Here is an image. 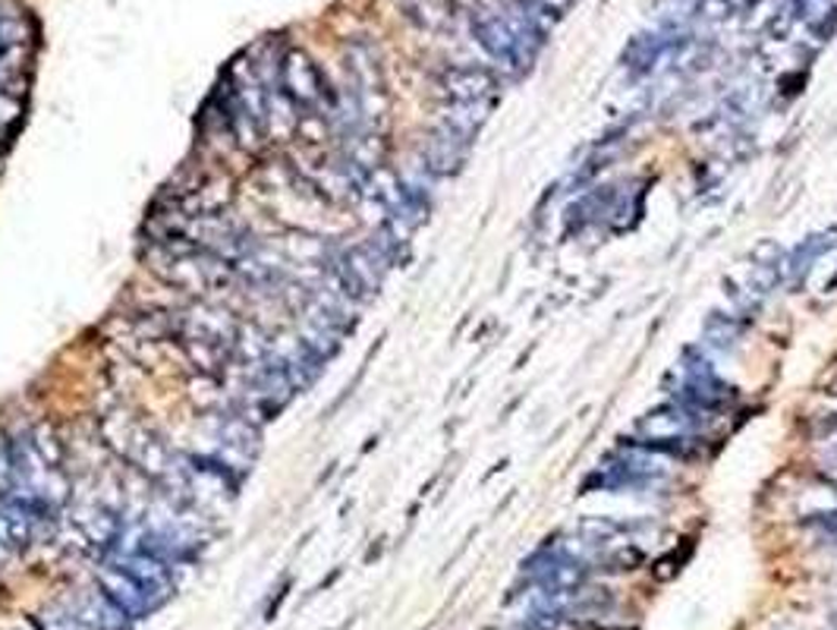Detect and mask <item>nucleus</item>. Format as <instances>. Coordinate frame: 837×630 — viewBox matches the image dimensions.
Listing matches in <instances>:
<instances>
[{"instance_id":"obj_3","label":"nucleus","mask_w":837,"mask_h":630,"mask_svg":"<svg viewBox=\"0 0 837 630\" xmlns=\"http://www.w3.org/2000/svg\"><path fill=\"white\" fill-rule=\"evenodd\" d=\"M98 590L111 599L124 615H129L132 621L142 618V615H149V612H155V608L162 605L136 577H129L127 570L117 567V564H104V567L98 570Z\"/></svg>"},{"instance_id":"obj_7","label":"nucleus","mask_w":837,"mask_h":630,"mask_svg":"<svg viewBox=\"0 0 837 630\" xmlns=\"http://www.w3.org/2000/svg\"><path fill=\"white\" fill-rule=\"evenodd\" d=\"M66 612H73L76 618H82L86 625H92L95 630H129V625H132V618L124 615L101 590L82 593Z\"/></svg>"},{"instance_id":"obj_6","label":"nucleus","mask_w":837,"mask_h":630,"mask_svg":"<svg viewBox=\"0 0 837 630\" xmlns=\"http://www.w3.org/2000/svg\"><path fill=\"white\" fill-rule=\"evenodd\" d=\"M445 92L456 104H473V101H488L498 89V79L491 69L482 67H451L441 76Z\"/></svg>"},{"instance_id":"obj_4","label":"nucleus","mask_w":837,"mask_h":630,"mask_svg":"<svg viewBox=\"0 0 837 630\" xmlns=\"http://www.w3.org/2000/svg\"><path fill=\"white\" fill-rule=\"evenodd\" d=\"M114 564L124 567L129 577H136L152 596L164 602V599L173 593V567L152 555V552H142V549H132V552H117L114 555Z\"/></svg>"},{"instance_id":"obj_2","label":"nucleus","mask_w":837,"mask_h":630,"mask_svg":"<svg viewBox=\"0 0 837 630\" xmlns=\"http://www.w3.org/2000/svg\"><path fill=\"white\" fill-rule=\"evenodd\" d=\"M281 92L296 107H324L327 117L337 107V92L327 89L322 69L312 64L306 51H287L281 57Z\"/></svg>"},{"instance_id":"obj_8","label":"nucleus","mask_w":837,"mask_h":630,"mask_svg":"<svg viewBox=\"0 0 837 630\" xmlns=\"http://www.w3.org/2000/svg\"><path fill=\"white\" fill-rule=\"evenodd\" d=\"M186 360L198 375H227V369L233 363V350L221 344H208V340H180Z\"/></svg>"},{"instance_id":"obj_5","label":"nucleus","mask_w":837,"mask_h":630,"mask_svg":"<svg viewBox=\"0 0 837 630\" xmlns=\"http://www.w3.org/2000/svg\"><path fill=\"white\" fill-rule=\"evenodd\" d=\"M466 145H469V139H466V136L453 133L451 127L445 124L438 133L425 142V152H422L425 170H428V173H435V177L456 173L460 165H463V158H466Z\"/></svg>"},{"instance_id":"obj_1","label":"nucleus","mask_w":837,"mask_h":630,"mask_svg":"<svg viewBox=\"0 0 837 630\" xmlns=\"http://www.w3.org/2000/svg\"><path fill=\"white\" fill-rule=\"evenodd\" d=\"M548 29L536 13L523 10H485L473 20V35L485 51L504 67L526 69L536 61L539 41Z\"/></svg>"},{"instance_id":"obj_10","label":"nucleus","mask_w":837,"mask_h":630,"mask_svg":"<svg viewBox=\"0 0 837 630\" xmlns=\"http://www.w3.org/2000/svg\"><path fill=\"white\" fill-rule=\"evenodd\" d=\"M35 625L41 630H73V621H69L66 608L64 612H48V615L35 618Z\"/></svg>"},{"instance_id":"obj_9","label":"nucleus","mask_w":837,"mask_h":630,"mask_svg":"<svg viewBox=\"0 0 837 630\" xmlns=\"http://www.w3.org/2000/svg\"><path fill=\"white\" fill-rule=\"evenodd\" d=\"M33 438V448L38 451V458L44 461L48 466H61L66 461V448L64 441L54 435L51 426H38V429L29 435Z\"/></svg>"}]
</instances>
